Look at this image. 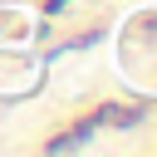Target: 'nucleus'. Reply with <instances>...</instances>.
Segmentation results:
<instances>
[]
</instances>
